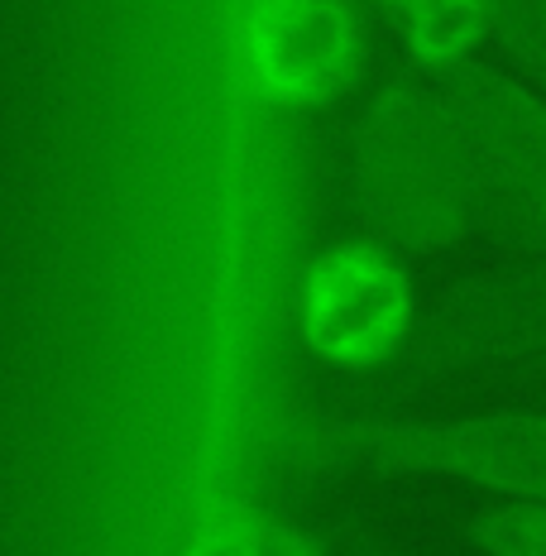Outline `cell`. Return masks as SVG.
I'll list each match as a JSON object with an SVG mask.
<instances>
[{"label": "cell", "mask_w": 546, "mask_h": 556, "mask_svg": "<svg viewBox=\"0 0 546 556\" xmlns=\"http://www.w3.org/2000/svg\"><path fill=\"white\" fill-rule=\"evenodd\" d=\"M355 206L383 250L432 260L480 236L474 188L436 77L383 83L355 115Z\"/></svg>", "instance_id": "obj_1"}, {"label": "cell", "mask_w": 546, "mask_h": 556, "mask_svg": "<svg viewBox=\"0 0 546 556\" xmlns=\"http://www.w3.org/2000/svg\"><path fill=\"white\" fill-rule=\"evenodd\" d=\"M450 101L474 188L480 236L508 260L546 254V97L498 63L450 67L436 77Z\"/></svg>", "instance_id": "obj_3"}, {"label": "cell", "mask_w": 546, "mask_h": 556, "mask_svg": "<svg viewBox=\"0 0 546 556\" xmlns=\"http://www.w3.org/2000/svg\"><path fill=\"white\" fill-rule=\"evenodd\" d=\"M302 456L321 466L446 480L494 504L546 500V408L355 413L302 427Z\"/></svg>", "instance_id": "obj_2"}, {"label": "cell", "mask_w": 546, "mask_h": 556, "mask_svg": "<svg viewBox=\"0 0 546 556\" xmlns=\"http://www.w3.org/2000/svg\"><path fill=\"white\" fill-rule=\"evenodd\" d=\"M465 538L484 556H546V500L480 508L465 523Z\"/></svg>", "instance_id": "obj_6"}, {"label": "cell", "mask_w": 546, "mask_h": 556, "mask_svg": "<svg viewBox=\"0 0 546 556\" xmlns=\"http://www.w3.org/2000/svg\"><path fill=\"white\" fill-rule=\"evenodd\" d=\"M490 49L546 97V0H480Z\"/></svg>", "instance_id": "obj_5"}, {"label": "cell", "mask_w": 546, "mask_h": 556, "mask_svg": "<svg viewBox=\"0 0 546 556\" xmlns=\"http://www.w3.org/2000/svg\"><path fill=\"white\" fill-rule=\"evenodd\" d=\"M412 361L427 375L546 389V254L441 288L412 327Z\"/></svg>", "instance_id": "obj_4"}]
</instances>
